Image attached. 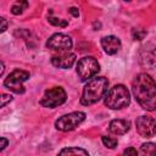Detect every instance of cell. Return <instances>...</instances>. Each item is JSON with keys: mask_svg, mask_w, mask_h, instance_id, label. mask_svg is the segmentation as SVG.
<instances>
[{"mask_svg": "<svg viewBox=\"0 0 156 156\" xmlns=\"http://www.w3.org/2000/svg\"><path fill=\"white\" fill-rule=\"evenodd\" d=\"M68 12H69L72 16H74V17H78V16H79V11H78L77 7H71V9H68Z\"/></svg>", "mask_w": 156, "mask_h": 156, "instance_id": "24", "label": "cell"}, {"mask_svg": "<svg viewBox=\"0 0 156 156\" xmlns=\"http://www.w3.org/2000/svg\"><path fill=\"white\" fill-rule=\"evenodd\" d=\"M28 78H29V73L27 71L15 69L7 76V78H5L4 85H5V88H7L9 90H11L16 94H23L24 93L23 83Z\"/></svg>", "mask_w": 156, "mask_h": 156, "instance_id": "6", "label": "cell"}, {"mask_svg": "<svg viewBox=\"0 0 156 156\" xmlns=\"http://www.w3.org/2000/svg\"><path fill=\"white\" fill-rule=\"evenodd\" d=\"M27 7H28L27 0H17L16 4L11 7V12H12L13 15H21V13L23 12V10L27 9Z\"/></svg>", "mask_w": 156, "mask_h": 156, "instance_id": "15", "label": "cell"}, {"mask_svg": "<svg viewBox=\"0 0 156 156\" xmlns=\"http://www.w3.org/2000/svg\"><path fill=\"white\" fill-rule=\"evenodd\" d=\"M9 145V140L6 138H0V151H2Z\"/></svg>", "mask_w": 156, "mask_h": 156, "instance_id": "22", "label": "cell"}, {"mask_svg": "<svg viewBox=\"0 0 156 156\" xmlns=\"http://www.w3.org/2000/svg\"><path fill=\"white\" fill-rule=\"evenodd\" d=\"M101 46L107 55H115L121 50V40L115 35H106L101 38Z\"/></svg>", "mask_w": 156, "mask_h": 156, "instance_id": "12", "label": "cell"}, {"mask_svg": "<svg viewBox=\"0 0 156 156\" xmlns=\"http://www.w3.org/2000/svg\"><path fill=\"white\" fill-rule=\"evenodd\" d=\"M130 102V94L128 89L122 85L117 84L112 87L105 94V105L111 110H119L128 106Z\"/></svg>", "mask_w": 156, "mask_h": 156, "instance_id": "3", "label": "cell"}, {"mask_svg": "<svg viewBox=\"0 0 156 156\" xmlns=\"http://www.w3.org/2000/svg\"><path fill=\"white\" fill-rule=\"evenodd\" d=\"M139 63L143 67L152 68L156 66V44H146L139 51Z\"/></svg>", "mask_w": 156, "mask_h": 156, "instance_id": "10", "label": "cell"}, {"mask_svg": "<svg viewBox=\"0 0 156 156\" xmlns=\"http://www.w3.org/2000/svg\"><path fill=\"white\" fill-rule=\"evenodd\" d=\"M132 91L138 104L146 111L156 110V82L147 73L138 74L132 84Z\"/></svg>", "mask_w": 156, "mask_h": 156, "instance_id": "1", "label": "cell"}, {"mask_svg": "<svg viewBox=\"0 0 156 156\" xmlns=\"http://www.w3.org/2000/svg\"><path fill=\"white\" fill-rule=\"evenodd\" d=\"M0 21H1V28H0V32L2 33V32H5V30H6V28H7V21H6L4 17H1V18H0Z\"/></svg>", "mask_w": 156, "mask_h": 156, "instance_id": "23", "label": "cell"}, {"mask_svg": "<svg viewBox=\"0 0 156 156\" xmlns=\"http://www.w3.org/2000/svg\"><path fill=\"white\" fill-rule=\"evenodd\" d=\"M73 43L69 35L63 34V33H56L51 35L48 41L46 46L54 51H63V50H69L72 48Z\"/></svg>", "mask_w": 156, "mask_h": 156, "instance_id": "8", "label": "cell"}, {"mask_svg": "<svg viewBox=\"0 0 156 156\" xmlns=\"http://www.w3.org/2000/svg\"><path fill=\"white\" fill-rule=\"evenodd\" d=\"M124 1H130V0H124Z\"/></svg>", "mask_w": 156, "mask_h": 156, "instance_id": "25", "label": "cell"}, {"mask_svg": "<svg viewBox=\"0 0 156 156\" xmlns=\"http://www.w3.org/2000/svg\"><path fill=\"white\" fill-rule=\"evenodd\" d=\"M108 88V80L105 77H93L83 88L80 104L84 106H90L98 102L101 98L105 96Z\"/></svg>", "mask_w": 156, "mask_h": 156, "instance_id": "2", "label": "cell"}, {"mask_svg": "<svg viewBox=\"0 0 156 156\" xmlns=\"http://www.w3.org/2000/svg\"><path fill=\"white\" fill-rule=\"evenodd\" d=\"M58 154L60 155H89L87 150L80 147H66V149H62Z\"/></svg>", "mask_w": 156, "mask_h": 156, "instance_id": "14", "label": "cell"}, {"mask_svg": "<svg viewBox=\"0 0 156 156\" xmlns=\"http://www.w3.org/2000/svg\"><path fill=\"white\" fill-rule=\"evenodd\" d=\"M84 119H85V113L80 111H76L60 117L55 122V127L61 132H68V130L76 129Z\"/></svg>", "mask_w": 156, "mask_h": 156, "instance_id": "7", "label": "cell"}, {"mask_svg": "<svg viewBox=\"0 0 156 156\" xmlns=\"http://www.w3.org/2000/svg\"><path fill=\"white\" fill-rule=\"evenodd\" d=\"M48 21L49 23H51L52 26H56V27H67L68 22L66 20H62V18H57V17H48Z\"/></svg>", "mask_w": 156, "mask_h": 156, "instance_id": "19", "label": "cell"}, {"mask_svg": "<svg viewBox=\"0 0 156 156\" xmlns=\"http://www.w3.org/2000/svg\"><path fill=\"white\" fill-rule=\"evenodd\" d=\"M100 71V65L93 56H85L77 63V74L82 82H87L95 77Z\"/></svg>", "mask_w": 156, "mask_h": 156, "instance_id": "4", "label": "cell"}, {"mask_svg": "<svg viewBox=\"0 0 156 156\" xmlns=\"http://www.w3.org/2000/svg\"><path fill=\"white\" fill-rule=\"evenodd\" d=\"M123 154H124V155H133V156H135V155H138V151H136V149H134V147H128V149H126V150L123 151Z\"/></svg>", "mask_w": 156, "mask_h": 156, "instance_id": "21", "label": "cell"}, {"mask_svg": "<svg viewBox=\"0 0 156 156\" xmlns=\"http://www.w3.org/2000/svg\"><path fill=\"white\" fill-rule=\"evenodd\" d=\"M12 100V95L10 94H2L1 95V107H5L7 102H10Z\"/></svg>", "mask_w": 156, "mask_h": 156, "instance_id": "20", "label": "cell"}, {"mask_svg": "<svg viewBox=\"0 0 156 156\" xmlns=\"http://www.w3.org/2000/svg\"><path fill=\"white\" fill-rule=\"evenodd\" d=\"M66 99H67V94H66L65 89L61 88V87H54L51 89H48L44 93L39 104L43 107L54 108V107H57V106L62 105L66 101Z\"/></svg>", "mask_w": 156, "mask_h": 156, "instance_id": "5", "label": "cell"}, {"mask_svg": "<svg viewBox=\"0 0 156 156\" xmlns=\"http://www.w3.org/2000/svg\"><path fill=\"white\" fill-rule=\"evenodd\" d=\"M140 151L145 155H156V144L155 143H144L140 147Z\"/></svg>", "mask_w": 156, "mask_h": 156, "instance_id": "16", "label": "cell"}, {"mask_svg": "<svg viewBox=\"0 0 156 156\" xmlns=\"http://www.w3.org/2000/svg\"><path fill=\"white\" fill-rule=\"evenodd\" d=\"M146 37V30L143 28H133L132 29V38L134 40H143Z\"/></svg>", "mask_w": 156, "mask_h": 156, "instance_id": "17", "label": "cell"}, {"mask_svg": "<svg viewBox=\"0 0 156 156\" xmlns=\"http://www.w3.org/2000/svg\"><path fill=\"white\" fill-rule=\"evenodd\" d=\"M130 128V123L126 119H112L108 124V130L115 135H123Z\"/></svg>", "mask_w": 156, "mask_h": 156, "instance_id": "13", "label": "cell"}, {"mask_svg": "<svg viewBox=\"0 0 156 156\" xmlns=\"http://www.w3.org/2000/svg\"><path fill=\"white\" fill-rule=\"evenodd\" d=\"M138 133L144 138H151L156 134V121L150 116H140L135 121Z\"/></svg>", "mask_w": 156, "mask_h": 156, "instance_id": "9", "label": "cell"}, {"mask_svg": "<svg viewBox=\"0 0 156 156\" xmlns=\"http://www.w3.org/2000/svg\"><path fill=\"white\" fill-rule=\"evenodd\" d=\"M74 61H76V55L73 52H71L69 50L57 51V54L52 55V57H51V63L55 67L62 68V69H67V68L72 67Z\"/></svg>", "mask_w": 156, "mask_h": 156, "instance_id": "11", "label": "cell"}, {"mask_svg": "<svg viewBox=\"0 0 156 156\" xmlns=\"http://www.w3.org/2000/svg\"><path fill=\"white\" fill-rule=\"evenodd\" d=\"M101 140H102V144H104L106 147H108V149H115V147L117 146V139H116V138L104 135V136L101 138Z\"/></svg>", "mask_w": 156, "mask_h": 156, "instance_id": "18", "label": "cell"}]
</instances>
